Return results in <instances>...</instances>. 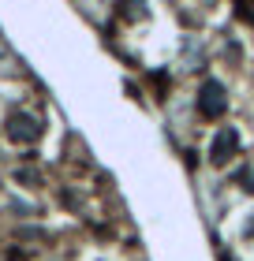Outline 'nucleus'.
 I'll return each mask as SVG.
<instances>
[{"label": "nucleus", "instance_id": "nucleus-1", "mask_svg": "<svg viewBox=\"0 0 254 261\" xmlns=\"http://www.w3.org/2000/svg\"><path fill=\"white\" fill-rule=\"evenodd\" d=\"M221 109H224L221 86H217V82H210V86H205V97H202V112H205V116H213V112H221Z\"/></svg>", "mask_w": 254, "mask_h": 261}]
</instances>
